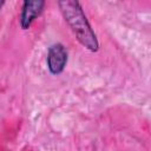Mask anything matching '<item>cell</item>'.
<instances>
[{"instance_id":"obj_3","label":"cell","mask_w":151,"mask_h":151,"mask_svg":"<svg viewBox=\"0 0 151 151\" xmlns=\"http://www.w3.org/2000/svg\"><path fill=\"white\" fill-rule=\"evenodd\" d=\"M45 1L42 0H26L22 4L20 13V26L22 29H28L32 22L42 13Z\"/></svg>"},{"instance_id":"obj_1","label":"cell","mask_w":151,"mask_h":151,"mask_svg":"<svg viewBox=\"0 0 151 151\" xmlns=\"http://www.w3.org/2000/svg\"><path fill=\"white\" fill-rule=\"evenodd\" d=\"M58 5L65 21L74 33L77 40L88 51L97 52L99 50V41L83 11L80 2L74 0H63L59 1Z\"/></svg>"},{"instance_id":"obj_2","label":"cell","mask_w":151,"mask_h":151,"mask_svg":"<svg viewBox=\"0 0 151 151\" xmlns=\"http://www.w3.org/2000/svg\"><path fill=\"white\" fill-rule=\"evenodd\" d=\"M68 59L67 51L63 44H53L48 48L47 53V68L51 74L58 76L63 73Z\"/></svg>"}]
</instances>
